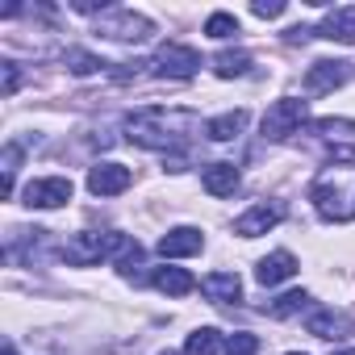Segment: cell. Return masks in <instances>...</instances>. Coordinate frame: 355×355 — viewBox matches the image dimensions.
Here are the masks:
<instances>
[{
  "instance_id": "1",
  "label": "cell",
  "mask_w": 355,
  "mask_h": 355,
  "mask_svg": "<svg viewBox=\"0 0 355 355\" xmlns=\"http://www.w3.org/2000/svg\"><path fill=\"white\" fill-rule=\"evenodd\" d=\"M201 130V117L189 109H138L125 117V138L146 150H180Z\"/></svg>"
},
{
  "instance_id": "2",
  "label": "cell",
  "mask_w": 355,
  "mask_h": 355,
  "mask_svg": "<svg viewBox=\"0 0 355 355\" xmlns=\"http://www.w3.org/2000/svg\"><path fill=\"white\" fill-rule=\"evenodd\" d=\"M309 201L326 222H355V167H326L309 189Z\"/></svg>"
},
{
  "instance_id": "3",
  "label": "cell",
  "mask_w": 355,
  "mask_h": 355,
  "mask_svg": "<svg viewBox=\"0 0 355 355\" xmlns=\"http://www.w3.org/2000/svg\"><path fill=\"white\" fill-rule=\"evenodd\" d=\"M125 243H130V234H117V230H80V234H71L63 243L59 255L71 268H92L101 259H117L125 251Z\"/></svg>"
},
{
  "instance_id": "4",
  "label": "cell",
  "mask_w": 355,
  "mask_h": 355,
  "mask_svg": "<svg viewBox=\"0 0 355 355\" xmlns=\"http://www.w3.org/2000/svg\"><path fill=\"white\" fill-rule=\"evenodd\" d=\"M301 125H309V101H301V96H280L263 113V138L268 142H284V138L301 134Z\"/></svg>"
},
{
  "instance_id": "5",
  "label": "cell",
  "mask_w": 355,
  "mask_h": 355,
  "mask_svg": "<svg viewBox=\"0 0 355 355\" xmlns=\"http://www.w3.org/2000/svg\"><path fill=\"white\" fill-rule=\"evenodd\" d=\"M96 34L109 42H146L155 34L150 17L134 13V9H109L105 17H96Z\"/></svg>"
},
{
  "instance_id": "6",
  "label": "cell",
  "mask_w": 355,
  "mask_h": 355,
  "mask_svg": "<svg viewBox=\"0 0 355 355\" xmlns=\"http://www.w3.org/2000/svg\"><path fill=\"white\" fill-rule=\"evenodd\" d=\"M71 180L67 175H42V180H30L26 184V193H21V201L30 205V209H59V205H67L71 201Z\"/></svg>"
},
{
  "instance_id": "7",
  "label": "cell",
  "mask_w": 355,
  "mask_h": 355,
  "mask_svg": "<svg viewBox=\"0 0 355 355\" xmlns=\"http://www.w3.org/2000/svg\"><path fill=\"white\" fill-rule=\"evenodd\" d=\"M150 67H155L159 76H171V80H193V76L201 71V55H197L193 46L167 42V46H159V55H155Z\"/></svg>"
},
{
  "instance_id": "8",
  "label": "cell",
  "mask_w": 355,
  "mask_h": 355,
  "mask_svg": "<svg viewBox=\"0 0 355 355\" xmlns=\"http://www.w3.org/2000/svg\"><path fill=\"white\" fill-rule=\"evenodd\" d=\"M347 80H351V63H343V59H318V63L305 71V92L322 96V92L343 88Z\"/></svg>"
},
{
  "instance_id": "9",
  "label": "cell",
  "mask_w": 355,
  "mask_h": 355,
  "mask_svg": "<svg viewBox=\"0 0 355 355\" xmlns=\"http://www.w3.org/2000/svg\"><path fill=\"white\" fill-rule=\"evenodd\" d=\"M130 184H134V171L125 163H96L88 171V193H96V197H117Z\"/></svg>"
},
{
  "instance_id": "10",
  "label": "cell",
  "mask_w": 355,
  "mask_h": 355,
  "mask_svg": "<svg viewBox=\"0 0 355 355\" xmlns=\"http://www.w3.org/2000/svg\"><path fill=\"white\" fill-rule=\"evenodd\" d=\"M280 218H284V209H280V205L259 201V205H251L247 214H239V218H234V234H239V239H259V234L276 230V226H280Z\"/></svg>"
},
{
  "instance_id": "11",
  "label": "cell",
  "mask_w": 355,
  "mask_h": 355,
  "mask_svg": "<svg viewBox=\"0 0 355 355\" xmlns=\"http://www.w3.org/2000/svg\"><path fill=\"white\" fill-rule=\"evenodd\" d=\"M205 251V234L197 226H175L159 239V255L163 259H189V255H201Z\"/></svg>"
},
{
  "instance_id": "12",
  "label": "cell",
  "mask_w": 355,
  "mask_h": 355,
  "mask_svg": "<svg viewBox=\"0 0 355 355\" xmlns=\"http://www.w3.org/2000/svg\"><path fill=\"white\" fill-rule=\"evenodd\" d=\"M305 330L313 334V338H347V334H355V318H347L343 309H313L309 313V322H305Z\"/></svg>"
},
{
  "instance_id": "13",
  "label": "cell",
  "mask_w": 355,
  "mask_h": 355,
  "mask_svg": "<svg viewBox=\"0 0 355 355\" xmlns=\"http://www.w3.org/2000/svg\"><path fill=\"white\" fill-rule=\"evenodd\" d=\"M313 34H318V38H326V42H343V46H355V5L330 9Z\"/></svg>"
},
{
  "instance_id": "14",
  "label": "cell",
  "mask_w": 355,
  "mask_h": 355,
  "mask_svg": "<svg viewBox=\"0 0 355 355\" xmlns=\"http://www.w3.org/2000/svg\"><path fill=\"white\" fill-rule=\"evenodd\" d=\"M293 276H297V255H293V251H272V255H263V259L255 263V280H259L263 288L284 284V280H293Z\"/></svg>"
},
{
  "instance_id": "15",
  "label": "cell",
  "mask_w": 355,
  "mask_h": 355,
  "mask_svg": "<svg viewBox=\"0 0 355 355\" xmlns=\"http://www.w3.org/2000/svg\"><path fill=\"white\" fill-rule=\"evenodd\" d=\"M150 284L159 288V293H167V297H189L193 288H197V276L189 272V268H155L150 272Z\"/></svg>"
},
{
  "instance_id": "16",
  "label": "cell",
  "mask_w": 355,
  "mask_h": 355,
  "mask_svg": "<svg viewBox=\"0 0 355 355\" xmlns=\"http://www.w3.org/2000/svg\"><path fill=\"white\" fill-rule=\"evenodd\" d=\"M201 184L209 197H230L239 189V167L234 163H205L201 167Z\"/></svg>"
},
{
  "instance_id": "17",
  "label": "cell",
  "mask_w": 355,
  "mask_h": 355,
  "mask_svg": "<svg viewBox=\"0 0 355 355\" xmlns=\"http://www.w3.org/2000/svg\"><path fill=\"white\" fill-rule=\"evenodd\" d=\"M201 293H205L214 305H230V301L243 297V280H239L234 272H209V276L201 280Z\"/></svg>"
},
{
  "instance_id": "18",
  "label": "cell",
  "mask_w": 355,
  "mask_h": 355,
  "mask_svg": "<svg viewBox=\"0 0 355 355\" xmlns=\"http://www.w3.org/2000/svg\"><path fill=\"white\" fill-rule=\"evenodd\" d=\"M247 121H251V113H247V109H230V113H222V117L205 121V134H209L214 142H234V138L247 130Z\"/></svg>"
},
{
  "instance_id": "19",
  "label": "cell",
  "mask_w": 355,
  "mask_h": 355,
  "mask_svg": "<svg viewBox=\"0 0 355 355\" xmlns=\"http://www.w3.org/2000/svg\"><path fill=\"white\" fill-rule=\"evenodd\" d=\"M309 134L330 138L334 146H343V142H355V121H347V117H313L309 121Z\"/></svg>"
},
{
  "instance_id": "20",
  "label": "cell",
  "mask_w": 355,
  "mask_h": 355,
  "mask_svg": "<svg viewBox=\"0 0 355 355\" xmlns=\"http://www.w3.org/2000/svg\"><path fill=\"white\" fill-rule=\"evenodd\" d=\"M214 71H218L222 80L247 76V71H251V55H247V51H218V55H214Z\"/></svg>"
},
{
  "instance_id": "21",
  "label": "cell",
  "mask_w": 355,
  "mask_h": 355,
  "mask_svg": "<svg viewBox=\"0 0 355 355\" xmlns=\"http://www.w3.org/2000/svg\"><path fill=\"white\" fill-rule=\"evenodd\" d=\"M63 63H67V71H71V76H96V71H105V67H109L105 59H96L92 51H80V46H71V51L63 55Z\"/></svg>"
},
{
  "instance_id": "22",
  "label": "cell",
  "mask_w": 355,
  "mask_h": 355,
  "mask_svg": "<svg viewBox=\"0 0 355 355\" xmlns=\"http://www.w3.org/2000/svg\"><path fill=\"white\" fill-rule=\"evenodd\" d=\"M313 297L305 293V288H293V293H284V297H276V301H268L263 309L272 313V318H293V313H301L305 305H309Z\"/></svg>"
},
{
  "instance_id": "23",
  "label": "cell",
  "mask_w": 355,
  "mask_h": 355,
  "mask_svg": "<svg viewBox=\"0 0 355 355\" xmlns=\"http://www.w3.org/2000/svg\"><path fill=\"white\" fill-rule=\"evenodd\" d=\"M218 351H222V334H218L214 326L193 330L189 343H184V355H218Z\"/></svg>"
},
{
  "instance_id": "24",
  "label": "cell",
  "mask_w": 355,
  "mask_h": 355,
  "mask_svg": "<svg viewBox=\"0 0 355 355\" xmlns=\"http://www.w3.org/2000/svg\"><path fill=\"white\" fill-rule=\"evenodd\" d=\"M205 34L218 38V42H222V38H234V34H239V17H234V13H209Z\"/></svg>"
},
{
  "instance_id": "25",
  "label": "cell",
  "mask_w": 355,
  "mask_h": 355,
  "mask_svg": "<svg viewBox=\"0 0 355 355\" xmlns=\"http://www.w3.org/2000/svg\"><path fill=\"white\" fill-rule=\"evenodd\" d=\"M17 167H21V146H17V142H9V146H5V163H0V171H5V197H13Z\"/></svg>"
},
{
  "instance_id": "26",
  "label": "cell",
  "mask_w": 355,
  "mask_h": 355,
  "mask_svg": "<svg viewBox=\"0 0 355 355\" xmlns=\"http://www.w3.org/2000/svg\"><path fill=\"white\" fill-rule=\"evenodd\" d=\"M226 355H259V338L255 334H247V330H239V334H230L226 338V347H222Z\"/></svg>"
},
{
  "instance_id": "27",
  "label": "cell",
  "mask_w": 355,
  "mask_h": 355,
  "mask_svg": "<svg viewBox=\"0 0 355 355\" xmlns=\"http://www.w3.org/2000/svg\"><path fill=\"white\" fill-rule=\"evenodd\" d=\"M0 76H5L0 92H5V96H13V92H17V84H21V71H17V63H13V59H5V63H0Z\"/></svg>"
},
{
  "instance_id": "28",
  "label": "cell",
  "mask_w": 355,
  "mask_h": 355,
  "mask_svg": "<svg viewBox=\"0 0 355 355\" xmlns=\"http://www.w3.org/2000/svg\"><path fill=\"white\" fill-rule=\"evenodd\" d=\"M251 13H255V17H280V13H284V0H255Z\"/></svg>"
},
{
  "instance_id": "29",
  "label": "cell",
  "mask_w": 355,
  "mask_h": 355,
  "mask_svg": "<svg viewBox=\"0 0 355 355\" xmlns=\"http://www.w3.org/2000/svg\"><path fill=\"white\" fill-rule=\"evenodd\" d=\"M330 355H355V347H338V351H330Z\"/></svg>"
},
{
  "instance_id": "30",
  "label": "cell",
  "mask_w": 355,
  "mask_h": 355,
  "mask_svg": "<svg viewBox=\"0 0 355 355\" xmlns=\"http://www.w3.org/2000/svg\"><path fill=\"white\" fill-rule=\"evenodd\" d=\"M5 355H17V347H13V343H5Z\"/></svg>"
},
{
  "instance_id": "31",
  "label": "cell",
  "mask_w": 355,
  "mask_h": 355,
  "mask_svg": "<svg viewBox=\"0 0 355 355\" xmlns=\"http://www.w3.org/2000/svg\"><path fill=\"white\" fill-rule=\"evenodd\" d=\"M159 355H180V351H159Z\"/></svg>"
},
{
  "instance_id": "32",
  "label": "cell",
  "mask_w": 355,
  "mask_h": 355,
  "mask_svg": "<svg viewBox=\"0 0 355 355\" xmlns=\"http://www.w3.org/2000/svg\"><path fill=\"white\" fill-rule=\"evenodd\" d=\"M288 355H305V351H288Z\"/></svg>"
}]
</instances>
